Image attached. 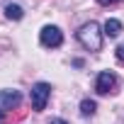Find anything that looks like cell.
<instances>
[{
	"instance_id": "cell-2",
	"label": "cell",
	"mask_w": 124,
	"mask_h": 124,
	"mask_svg": "<svg viewBox=\"0 0 124 124\" xmlns=\"http://www.w3.org/2000/svg\"><path fill=\"white\" fill-rule=\"evenodd\" d=\"M49 97H51V85H49V83H37V85H32L29 100H32V107H34L37 112H41V109L46 107Z\"/></svg>"
},
{
	"instance_id": "cell-6",
	"label": "cell",
	"mask_w": 124,
	"mask_h": 124,
	"mask_svg": "<svg viewBox=\"0 0 124 124\" xmlns=\"http://www.w3.org/2000/svg\"><path fill=\"white\" fill-rule=\"evenodd\" d=\"M119 34H122V22H119V20H114V17H109V20L105 22V37L117 39Z\"/></svg>"
},
{
	"instance_id": "cell-8",
	"label": "cell",
	"mask_w": 124,
	"mask_h": 124,
	"mask_svg": "<svg viewBox=\"0 0 124 124\" xmlns=\"http://www.w3.org/2000/svg\"><path fill=\"white\" fill-rule=\"evenodd\" d=\"M95 109H97V105H95L93 100H83V102H80V114H83V117L95 114Z\"/></svg>"
},
{
	"instance_id": "cell-10",
	"label": "cell",
	"mask_w": 124,
	"mask_h": 124,
	"mask_svg": "<svg viewBox=\"0 0 124 124\" xmlns=\"http://www.w3.org/2000/svg\"><path fill=\"white\" fill-rule=\"evenodd\" d=\"M114 3H119V0H97V5H102V8H109Z\"/></svg>"
},
{
	"instance_id": "cell-11",
	"label": "cell",
	"mask_w": 124,
	"mask_h": 124,
	"mask_svg": "<svg viewBox=\"0 0 124 124\" xmlns=\"http://www.w3.org/2000/svg\"><path fill=\"white\" fill-rule=\"evenodd\" d=\"M49 124H66V122H63V119H51Z\"/></svg>"
},
{
	"instance_id": "cell-3",
	"label": "cell",
	"mask_w": 124,
	"mask_h": 124,
	"mask_svg": "<svg viewBox=\"0 0 124 124\" xmlns=\"http://www.w3.org/2000/svg\"><path fill=\"white\" fill-rule=\"evenodd\" d=\"M39 41H41V46H46V49H56V46L63 44V34H61L58 27L46 24V27L39 32Z\"/></svg>"
},
{
	"instance_id": "cell-9",
	"label": "cell",
	"mask_w": 124,
	"mask_h": 124,
	"mask_svg": "<svg viewBox=\"0 0 124 124\" xmlns=\"http://www.w3.org/2000/svg\"><path fill=\"white\" fill-rule=\"evenodd\" d=\"M117 58L124 63V44H119V46H117Z\"/></svg>"
},
{
	"instance_id": "cell-12",
	"label": "cell",
	"mask_w": 124,
	"mask_h": 124,
	"mask_svg": "<svg viewBox=\"0 0 124 124\" xmlns=\"http://www.w3.org/2000/svg\"><path fill=\"white\" fill-rule=\"evenodd\" d=\"M3 119H5V114H3V109H0V122H3Z\"/></svg>"
},
{
	"instance_id": "cell-7",
	"label": "cell",
	"mask_w": 124,
	"mask_h": 124,
	"mask_svg": "<svg viewBox=\"0 0 124 124\" xmlns=\"http://www.w3.org/2000/svg\"><path fill=\"white\" fill-rule=\"evenodd\" d=\"M5 17L17 22V20H22V17H24V10H22L20 5H8V8H5Z\"/></svg>"
},
{
	"instance_id": "cell-1",
	"label": "cell",
	"mask_w": 124,
	"mask_h": 124,
	"mask_svg": "<svg viewBox=\"0 0 124 124\" xmlns=\"http://www.w3.org/2000/svg\"><path fill=\"white\" fill-rule=\"evenodd\" d=\"M102 34L105 32H100V24L97 22H88V24H83L80 29H78V41H80V46L83 49H88V51H100L102 49Z\"/></svg>"
},
{
	"instance_id": "cell-4",
	"label": "cell",
	"mask_w": 124,
	"mask_h": 124,
	"mask_svg": "<svg viewBox=\"0 0 124 124\" xmlns=\"http://www.w3.org/2000/svg\"><path fill=\"white\" fill-rule=\"evenodd\" d=\"M114 85H117V76H114L112 71H102V73L97 76V80H95V90H97V95H107V93H112Z\"/></svg>"
},
{
	"instance_id": "cell-5",
	"label": "cell",
	"mask_w": 124,
	"mask_h": 124,
	"mask_svg": "<svg viewBox=\"0 0 124 124\" xmlns=\"http://www.w3.org/2000/svg\"><path fill=\"white\" fill-rule=\"evenodd\" d=\"M22 102V95L17 90H0V109H12Z\"/></svg>"
}]
</instances>
